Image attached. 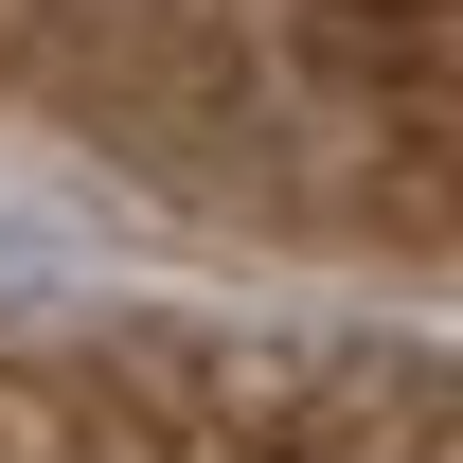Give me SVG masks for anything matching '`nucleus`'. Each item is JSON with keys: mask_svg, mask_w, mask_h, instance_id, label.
Wrapping results in <instances>:
<instances>
[{"mask_svg": "<svg viewBox=\"0 0 463 463\" xmlns=\"http://www.w3.org/2000/svg\"><path fill=\"white\" fill-rule=\"evenodd\" d=\"M0 463H463L392 410H196V392H0Z\"/></svg>", "mask_w": 463, "mask_h": 463, "instance_id": "1", "label": "nucleus"}]
</instances>
